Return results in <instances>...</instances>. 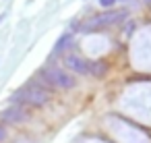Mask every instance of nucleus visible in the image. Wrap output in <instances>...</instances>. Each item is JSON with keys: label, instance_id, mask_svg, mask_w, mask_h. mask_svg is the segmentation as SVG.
I'll return each mask as SVG.
<instances>
[{"label": "nucleus", "instance_id": "f257e3e1", "mask_svg": "<svg viewBox=\"0 0 151 143\" xmlns=\"http://www.w3.org/2000/svg\"><path fill=\"white\" fill-rule=\"evenodd\" d=\"M126 19V11H108V13H101V15H95L91 17L87 23H85V31H95V29H101V27H110V25H118Z\"/></svg>", "mask_w": 151, "mask_h": 143}, {"label": "nucleus", "instance_id": "39448f33", "mask_svg": "<svg viewBox=\"0 0 151 143\" xmlns=\"http://www.w3.org/2000/svg\"><path fill=\"white\" fill-rule=\"evenodd\" d=\"M0 116H2V120H6V122H23V120H27V114H25L19 106L6 108Z\"/></svg>", "mask_w": 151, "mask_h": 143}, {"label": "nucleus", "instance_id": "6e6552de", "mask_svg": "<svg viewBox=\"0 0 151 143\" xmlns=\"http://www.w3.org/2000/svg\"><path fill=\"white\" fill-rule=\"evenodd\" d=\"M99 2H101V6H104V9H110V6L116 2V0H99Z\"/></svg>", "mask_w": 151, "mask_h": 143}, {"label": "nucleus", "instance_id": "9d476101", "mask_svg": "<svg viewBox=\"0 0 151 143\" xmlns=\"http://www.w3.org/2000/svg\"><path fill=\"white\" fill-rule=\"evenodd\" d=\"M147 2H149V4H151V0H147Z\"/></svg>", "mask_w": 151, "mask_h": 143}, {"label": "nucleus", "instance_id": "0eeeda50", "mask_svg": "<svg viewBox=\"0 0 151 143\" xmlns=\"http://www.w3.org/2000/svg\"><path fill=\"white\" fill-rule=\"evenodd\" d=\"M89 73L95 75V77H104V73H106V64H104V62H93V64H89Z\"/></svg>", "mask_w": 151, "mask_h": 143}, {"label": "nucleus", "instance_id": "423d86ee", "mask_svg": "<svg viewBox=\"0 0 151 143\" xmlns=\"http://www.w3.org/2000/svg\"><path fill=\"white\" fill-rule=\"evenodd\" d=\"M70 44H73V38H70V35H62V38L58 40V44L54 46V54H60V52H62L64 48H68Z\"/></svg>", "mask_w": 151, "mask_h": 143}, {"label": "nucleus", "instance_id": "1a4fd4ad", "mask_svg": "<svg viewBox=\"0 0 151 143\" xmlns=\"http://www.w3.org/2000/svg\"><path fill=\"white\" fill-rule=\"evenodd\" d=\"M4 137H6V131H4L2 126H0V141H4Z\"/></svg>", "mask_w": 151, "mask_h": 143}, {"label": "nucleus", "instance_id": "20e7f679", "mask_svg": "<svg viewBox=\"0 0 151 143\" xmlns=\"http://www.w3.org/2000/svg\"><path fill=\"white\" fill-rule=\"evenodd\" d=\"M64 64H66V69H70V71L77 73V75H87V73H89V62H87L85 58H81V56L66 54Z\"/></svg>", "mask_w": 151, "mask_h": 143}, {"label": "nucleus", "instance_id": "f03ea898", "mask_svg": "<svg viewBox=\"0 0 151 143\" xmlns=\"http://www.w3.org/2000/svg\"><path fill=\"white\" fill-rule=\"evenodd\" d=\"M42 79H44L48 85H56V87H62V89L75 87V79H73L68 73L60 71V69H44V71H42Z\"/></svg>", "mask_w": 151, "mask_h": 143}, {"label": "nucleus", "instance_id": "7ed1b4c3", "mask_svg": "<svg viewBox=\"0 0 151 143\" xmlns=\"http://www.w3.org/2000/svg\"><path fill=\"white\" fill-rule=\"evenodd\" d=\"M23 98L27 104H33V106H44L48 102V91L42 89V87H33L29 85L27 89H23Z\"/></svg>", "mask_w": 151, "mask_h": 143}]
</instances>
